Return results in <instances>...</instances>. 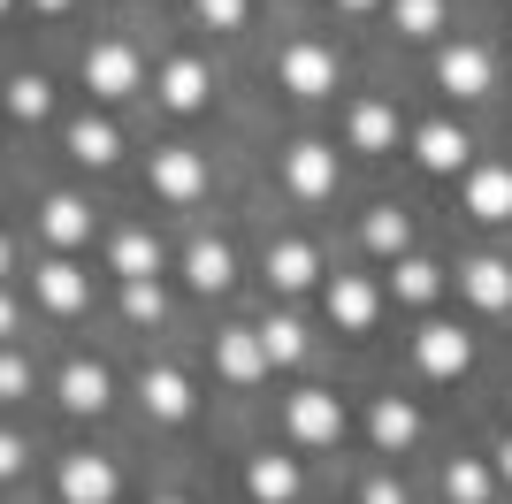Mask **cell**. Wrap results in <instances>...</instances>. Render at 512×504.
Returning <instances> with one entry per match:
<instances>
[{
    "instance_id": "cell-1",
    "label": "cell",
    "mask_w": 512,
    "mask_h": 504,
    "mask_svg": "<svg viewBox=\"0 0 512 504\" xmlns=\"http://www.w3.org/2000/svg\"><path fill=\"white\" fill-rule=\"evenodd\" d=\"M291 436L299 443H337L344 436V405L329 398V390H299V398H291Z\"/></svg>"
},
{
    "instance_id": "cell-2",
    "label": "cell",
    "mask_w": 512,
    "mask_h": 504,
    "mask_svg": "<svg viewBox=\"0 0 512 504\" xmlns=\"http://www.w3.org/2000/svg\"><path fill=\"white\" fill-rule=\"evenodd\" d=\"M283 84H291L299 100H321V92L337 84V54H329V46H291V54H283Z\"/></svg>"
},
{
    "instance_id": "cell-3",
    "label": "cell",
    "mask_w": 512,
    "mask_h": 504,
    "mask_svg": "<svg viewBox=\"0 0 512 504\" xmlns=\"http://www.w3.org/2000/svg\"><path fill=\"white\" fill-rule=\"evenodd\" d=\"M85 84L100 92V100H123L130 84H138V54H130V46H92L85 54Z\"/></svg>"
},
{
    "instance_id": "cell-4",
    "label": "cell",
    "mask_w": 512,
    "mask_h": 504,
    "mask_svg": "<svg viewBox=\"0 0 512 504\" xmlns=\"http://www.w3.org/2000/svg\"><path fill=\"white\" fill-rule=\"evenodd\" d=\"M153 184H161V199H199V191H207V161H199L192 146H169L153 161Z\"/></svg>"
},
{
    "instance_id": "cell-5",
    "label": "cell",
    "mask_w": 512,
    "mask_h": 504,
    "mask_svg": "<svg viewBox=\"0 0 512 504\" xmlns=\"http://www.w3.org/2000/svg\"><path fill=\"white\" fill-rule=\"evenodd\" d=\"M62 497L69 504H115V466L92 459V451H85V459H69L62 466Z\"/></svg>"
},
{
    "instance_id": "cell-6",
    "label": "cell",
    "mask_w": 512,
    "mask_h": 504,
    "mask_svg": "<svg viewBox=\"0 0 512 504\" xmlns=\"http://www.w3.org/2000/svg\"><path fill=\"white\" fill-rule=\"evenodd\" d=\"M436 77H444L459 100H474V92H490V54H482V46H444Z\"/></svg>"
},
{
    "instance_id": "cell-7",
    "label": "cell",
    "mask_w": 512,
    "mask_h": 504,
    "mask_svg": "<svg viewBox=\"0 0 512 504\" xmlns=\"http://www.w3.org/2000/svg\"><path fill=\"white\" fill-rule=\"evenodd\" d=\"M459 283H467V298L482 306V314L512 306V268H505V260H490V252H482V260H467V275H459Z\"/></svg>"
},
{
    "instance_id": "cell-8",
    "label": "cell",
    "mask_w": 512,
    "mask_h": 504,
    "mask_svg": "<svg viewBox=\"0 0 512 504\" xmlns=\"http://www.w3.org/2000/svg\"><path fill=\"white\" fill-rule=\"evenodd\" d=\"M214 359H222V375H230V382H260V375H268V344H260V329H230Z\"/></svg>"
},
{
    "instance_id": "cell-9",
    "label": "cell",
    "mask_w": 512,
    "mask_h": 504,
    "mask_svg": "<svg viewBox=\"0 0 512 504\" xmlns=\"http://www.w3.org/2000/svg\"><path fill=\"white\" fill-rule=\"evenodd\" d=\"M413 153H421V168L451 176V168H467V130H459V123H428L421 138H413Z\"/></svg>"
},
{
    "instance_id": "cell-10",
    "label": "cell",
    "mask_w": 512,
    "mask_h": 504,
    "mask_svg": "<svg viewBox=\"0 0 512 504\" xmlns=\"http://www.w3.org/2000/svg\"><path fill=\"white\" fill-rule=\"evenodd\" d=\"M329 184H337V161H329V146H291V191L299 199H329Z\"/></svg>"
},
{
    "instance_id": "cell-11",
    "label": "cell",
    "mask_w": 512,
    "mask_h": 504,
    "mask_svg": "<svg viewBox=\"0 0 512 504\" xmlns=\"http://www.w3.org/2000/svg\"><path fill=\"white\" fill-rule=\"evenodd\" d=\"M467 359H474L467 329H421V367L428 375H467Z\"/></svg>"
},
{
    "instance_id": "cell-12",
    "label": "cell",
    "mask_w": 512,
    "mask_h": 504,
    "mask_svg": "<svg viewBox=\"0 0 512 504\" xmlns=\"http://www.w3.org/2000/svg\"><path fill=\"white\" fill-rule=\"evenodd\" d=\"M467 207L482 214V222H512V168H474Z\"/></svg>"
},
{
    "instance_id": "cell-13",
    "label": "cell",
    "mask_w": 512,
    "mask_h": 504,
    "mask_svg": "<svg viewBox=\"0 0 512 504\" xmlns=\"http://www.w3.org/2000/svg\"><path fill=\"white\" fill-rule=\"evenodd\" d=\"M62 405H69V413H100V405H107V367L69 359V367H62Z\"/></svg>"
},
{
    "instance_id": "cell-14",
    "label": "cell",
    "mask_w": 512,
    "mask_h": 504,
    "mask_svg": "<svg viewBox=\"0 0 512 504\" xmlns=\"http://www.w3.org/2000/svg\"><path fill=\"white\" fill-rule=\"evenodd\" d=\"M329 314H337L344 329H367V321H375V283H367V275H337V283H329Z\"/></svg>"
},
{
    "instance_id": "cell-15",
    "label": "cell",
    "mask_w": 512,
    "mask_h": 504,
    "mask_svg": "<svg viewBox=\"0 0 512 504\" xmlns=\"http://www.w3.org/2000/svg\"><path fill=\"white\" fill-rule=\"evenodd\" d=\"M245 489H253L260 504H291V497H299V466H291V459H253V466H245Z\"/></svg>"
},
{
    "instance_id": "cell-16",
    "label": "cell",
    "mask_w": 512,
    "mask_h": 504,
    "mask_svg": "<svg viewBox=\"0 0 512 504\" xmlns=\"http://www.w3.org/2000/svg\"><path fill=\"white\" fill-rule=\"evenodd\" d=\"M39 298L54 306V314H77V306H85V268H69V260H46V268H39Z\"/></svg>"
},
{
    "instance_id": "cell-17",
    "label": "cell",
    "mask_w": 512,
    "mask_h": 504,
    "mask_svg": "<svg viewBox=\"0 0 512 504\" xmlns=\"http://www.w3.org/2000/svg\"><path fill=\"white\" fill-rule=\"evenodd\" d=\"M184 275H192V291H222V283H230V245L199 237V245L184 252Z\"/></svg>"
},
{
    "instance_id": "cell-18",
    "label": "cell",
    "mask_w": 512,
    "mask_h": 504,
    "mask_svg": "<svg viewBox=\"0 0 512 504\" xmlns=\"http://www.w3.org/2000/svg\"><path fill=\"white\" fill-rule=\"evenodd\" d=\"M161 100H169L176 115H192V107L207 100V69H199V62H169V69H161Z\"/></svg>"
},
{
    "instance_id": "cell-19",
    "label": "cell",
    "mask_w": 512,
    "mask_h": 504,
    "mask_svg": "<svg viewBox=\"0 0 512 504\" xmlns=\"http://www.w3.org/2000/svg\"><path fill=\"white\" fill-rule=\"evenodd\" d=\"M115 268H123V283H153V275H161V245L138 237V230H123L115 237Z\"/></svg>"
},
{
    "instance_id": "cell-20",
    "label": "cell",
    "mask_w": 512,
    "mask_h": 504,
    "mask_svg": "<svg viewBox=\"0 0 512 504\" xmlns=\"http://www.w3.org/2000/svg\"><path fill=\"white\" fill-rule=\"evenodd\" d=\"M367 428H375V443H383V451H406L421 420H413V405H406V398H383L375 413H367Z\"/></svg>"
},
{
    "instance_id": "cell-21",
    "label": "cell",
    "mask_w": 512,
    "mask_h": 504,
    "mask_svg": "<svg viewBox=\"0 0 512 504\" xmlns=\"http://www.w3.org/2000/svg\"><path fill=\"white\" fill-rule=\"evenodd\" d=\"M85 230H92V207L85 199H46V237H54V245H85Z\"/></svg>"
},
{
    "instance_id": "cell-22",
    "label": "cell",
    "mask_w": 512,
    "mask_h": 504,
    "mask_svg": "<svg viewBox=\"0 0 512 504\" xmlns=\"http://www.w3.org/2000/svg\"><path fill=\"white\" fill-rule=\"evenodd\" d=\"M352 146H367V153H390V146H398V115H390L383 100H367L360 115H352Z\"/></svg>"
},
{
    "instance_id": "cell-23",
    "label": "cell",
    "mask_w": 512,
    "mask_h": 504,
    "mask_svg": "<svg viewBox=\"0 0 512 504\" xmlns=\"http://www.w3.org/2000/svg\"><path fill=\"white\" fill-rule=\"evenodd\" d=\"M146 405H153L161 420H184V413H192V390H184V375H176V367H153V375H146Z\"/></svg>"
},
{
    "instance_id": "cell-24",
    "label": "cell",
    "mask_w": 512,
    "mask_h": 504,
    "mask_svg": "<svg viewBox=\"0 0 512 504\" xmlns=\"http://www.w3.org/2000/svg\"><path fill=\"white\" fill-rule=\"evenodd\" d=\"M268 275H276V291H306V283H314V252L306 245H276L268 252Z\"/></svg>"
},
{
    "instance_id": "cell-25",
    "label": "cell",
    "mask_w": 512,
    "mask_h": 504,
    "mask_svg": "<svg viewBox=\"0 0 512 504\" xmlns=\"http://www.w3.org/2000/svg\"><path fill=\"white\" fill-rule=\"evenodd\" d=\"M260 344H268V367H291V359L306 352V329H299L291 314H276L268 329H260Z\"/></svg>"
},
{
    "instance_id": "cell-26",
    "label": "cell",
    "mask_w": 512,
    "mask_h": 504,
    "mask_svg": "<svg viewBox=\"0 0 512 504\" xmlns=\"http://www.w3.org/2000/svg\"><path fill=\"white\" fill-rule=\"evenodd\" d=\"M69 153L92 161V168H107V161H115V130H107V123H77V130H69Z\"/></svg>"
},
{
    "instance_id": "cell-27",
    "label": "cell",
    "mask_w": 512,
    "mask_h": 504,
    "mask_svg": "<svg viewBox=\"0 0 512 504\" xmlns=\"http://www.w3.org/2000/svg\"><path fill=\"white\" fill-rule=\"evenodd\" d=\"M46 107H54V92H46V77H16V84H8V115H23V123H39Z\"/></svg>"
},
{
    "instance_id": "cell-28",
    "label": "cell",
    "mask_w": 512,
    "mask_h": 504,
    "mask_svg": "<svg viewBox=\"0 0 512 504\" xmlns=\"http://www.w3.org/2000/svg\"><path fill=\"white\" fill-rule=\"evenodd\" d=\"M390 16H398V31H406V39H428V31L444 23V0H398Z\"/></svg>"
},
{
    "instance_id": "cell-29",
    "label": "cell",
    "mask_w": 512,
    "mask_h": 504,
    "mask_svg": "<svg viewBox=\"0 0 512 504\" xmlns=\"http://www.w3.org/2000/svg\"><path fill=\"white\" fill-rule=\"evenodd\" d=\"M444 489H451L459 504H490V474H482L474 459H459V466H451V474H444Z\"/></svg>"
},
{
    "instance_id": "cell-30",
    "label": "cell",
    "mask_w": 512,
    "mask_h": 504,
    "mask_svg": "<svg viewBox=\"0 0 512 504\" xmlns=\"http://www.w3.org/2000/svg\"><path fill=\"white\" fill-rule=\"evenodd\" d=\"M367 245H375V252H406V214H398V207L367 214Z\"/></svg>"
},
{
    "instance_id": "cell-31",
    "label": "cell",
    "mask_w": 512,
    "mask_h": 504,
    "mask_svg": "<svg viewBox=\"0 0 512 504\" xmlns=\"http://www.w3.org/2000/svg\"><path fill=\"white\" fill-rule=\"evenodd\" d=\"M398 298H413V306L436 298V268H428V260H398Z\"/></svg>"
},
{
    "instance_id": "cell-32",
    "label": "cell",
    "mask_w": 512,
    "mask_h": 504,
    "mask_svg": "<svg viewBox=\"0 0 512 504\" xmlns=\"http://www.w3.org/2000/svg\"><path fill=\"white\" fill-rule=\"evenodd\" d=\"M123 314L130 321H161V283H123Z\"/></svg>"
},
{
    "instance_id": "cell-33",
    "label": "cell",
    "mask_w": 512,
    "mask_h": 504,
    "mask_svg": "<svg viewBox=\"0 0 512 504\" xmlns=\"http://www.w3.org/2000/svg\"><path fill=\"white\" fill-rule=\"evenodd\" d=\"M23 390H31V367L16 352H0V398H23Z\"/></svg>"
},
{
    "instance_id": "cell-34",
    "label": "cell",
    "mask_w": 512,
    "mask_h": 504,
    "mask_svg": "<svg viewBox=\"0 0 512 504\" xmlns=\"http://www.w3.org/2000/svg\"><path fill=\"white\" fill-rule=\"evenodd\" d=\"M199 16H207L214 31H230V23H245V0H199Z\"/></svg>"
},
{
    "instance_id": "cell-35",
    "label": "cell",
    "mask_w": 512,
    "mask_h": 504,
    "mask_svg": "<svg viewBox=\"0 0 512 504\" xmlns=\"http://www.w3.org/2000/svg\"><path fill=\"white\" fill-rule=\"evenodd\" d=\"M360 504H406V489H398V482H367Z\"/></svg>"
},
{
    "instance_id": "cell-36",
    "label": "cell",
    "mask_w": 512,
    "mask_h": 504,
    "mask_svg": "<svg viewBox=\"0 0 512 504\" xmlns=\"http://www.w3.org/2000/svg\"><path fill=\"white\" fill-rule=\"evenodd\" d=\"M16 466H23V443H16V436H0V482H8Z\"/></svg>"
},
{
    "instance_id": "cell-37",
    "label": "cell",
    "mask_w": 512,
    "mask_h": 504,
    "mask_svg": "<svg viewBox=\"0 0 512 504\" xmlns=\"http://www.w3.org/2000/svg\"><path fill=\"white\" fill-rule=\"evenodd\" d=\"M497 474H505V482H512V436H505V451H497Z\"/></svg>"
},
{
    "instance_id": "cell-38",
    "label": "cell",
    "mask_w": 512,
    "mask_h": 504,
    "mask_svg": "<svg viewBox=\"0 0 512 504\" xmlns=\"http://www.w3.org/2000/svg\"><path fill=\"white\" fill-rule=\"evenodd\" d=\"M8 329H16V306H8V298H0V336H8Z\"/></svg>"
},
{
    "instance_id": "cell-39",
    "label": "cell",
    "mask_w": 512,
    "mask_h": 504,
    "mask_svg": "<svg viewBox=\"0 0 512 504\" xmlns=\"http://www.w3.org/2000/svg\"><path fill=\"white\" fill-rule=\"evenodd\" d=\"M0 275H8V237H0Z\"/></svg>"
},
{
    "instance_id": "cell-40",
    "label": "cell",
    "mask_w": 512,
    "mask_h": 504,
    "mask_svg": "<svg viewBox=\"0 0 512 504\" xmlns=\"http://www.w3.org/2000/svg\"><path fill=\"white\" fill-rule=\"evenodd\" d=\"M344 8H375V0H344Z\"/></svg>"
},
{
    "instance_id": "cell-41",
    "label": "cell",
    "mask_w": 512,
    "mask_h": 504,
    "mask_svg": "<svg viewBox=\"0 0 512 504\" xmlns=\"http://www.w3.org/2000/svg\"><path fill=\"white\" fill-rule=\"evenodd\" d=\"M39 8H69V0H39Z\"/></svg>"
},
{
    "instance_id": "cell-42",
    "label": "cell",
    "mask_w": 512,
    "mask_h": 504,
    "mask_svg": "<svg viewBox=\"0 0 512 504\" xmlns=\"http://www.w3.org/2000/svg\"><path fill=\"white\" fill-rule=\"evenodd\" d=\"M161 504H176V497H161Z\"/></svg>"
},
{
    "instance_id": "cell-43",
    "label": "cell",
    "mask_w": 512,
    "mask_h": 504,
    "mask_svg": "<svg viewBox=\"0 0 512 504\" xmlns=\"http://www.w3.org/2000/svg\"><path fill=\"white\" fill-rule=\"evenodd\" d=\"M0 8H8V0H0Z\"/></svg>"
}]
</instances>
